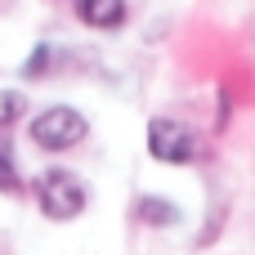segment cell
I'll use <instances>...</instances> for the list:
<instances>
[{"label": "cell", "instance_id": "cell-1", "mask_svg": "<svg viewBox=\"0 0 255 255\" xmlns=\"http://www.w3.org/2000/svg\"><path fill=\"white\" fill-rule=\"evenodd\" d=\"M36 206H40L45 220L67 224V220L85 215V206H90V184H85L81 175H72V170H45V175H36Z\"/></svg>", "mask_w": 255, "mask_h": 255}, {"label": "cell", "instance_id": "cell-7", "mask_svg": "<svg viewBox=\"0 0 255 255\" xmlns=\"http://www.w3.org/2000/svg\"><path fill=\"white\" fill-rule=\"evenodd\" d=\"M18 188H22V179H18V166H13L9 148H0V193H18Z\"/></svg>", "mask_w": 255, "mask_h": 255}, {"label": "cell", "instance_id": "cell-2", "mask_svg": "<svg viewBox=\"0 0 255 255\" xmlns=\"http://www.w3.org/2000/svg\"><path fill=\"white\" fill-rule=\"evenodd\" d=\"M206 143L193 126L175 121V117H152L148 121V157L161 161V166H193L202 161Z\"/></svg>", "mask_w": 255, "mask_h": 255}, {"label": "cell", "instance_id": "cell-3", "mask_svg": "<svg viewBox=\"0 0 255 255\" xmlns=\"http://www.w3.org/2000/svg\"><path fill=\"white\" fill-rule=\"evenodd\" d=\"M31 143L40 148V152H67V148H76L85 134H90V121L76 112V108H67V103H54V108H45V112H36L31 117Z\"/></svg>", "mask_w": 255, "mask_h": 255}, {"label": "cell", "instance_id": "cell-5", "mask_svg": "<svg viewBox=\"0 0 255 255\" xmlns=\"http://www.w3.org/2000/svg\"><path fill=\"white\" fill-rule=\"evenodd\" d=\"M134 215H139L143 224H152V229H175V224L184 220V211H179L170 197H157V193H143V197L134 202Z\"/></svg>", "mask_w": 255, "mask_h": 255}, {"label": "cell", "instance_id": "cell-4", "mask_svg": "<svg viewBox=\"0 0 255 255\" xmlns=\"http://www.w3.org/2000/svg\"><path fill=\"white\" fill-rule=\"evenodd\" d=\"M76 18L94 31H117V27H126L130 4L126 0H76Z\"/></svg>", "mask_w": 255, "mask_h": 255}, {"label": "cell", "instance_id": "cell-8", "mask_svg": "<svg viewBox=\"0 0 255 255\" xmlns=\"http://www.w3.org/2000/svg\"><path fill=\"white\" fill-rule=\"evenodd\" d=\"M45 63H49V45H40V49H36V54L22 63V76H45V72H49Z\"/></svg>", "mask_w": 255, "mask_h": 255}, {"label": "cell", "instance_id": "cell-6", "mask_svg": "<svg viewBox=\"0 0 255 255\" xmlns=\"http://www.w3.org/2000/svg\"><path fill=\"white\" fill-rule=\"evenodd\" d=\"M22 108H27V99H22L18 90H0V130H9V126L22 117Z\"/></svg>", "mask_w": 255, "mask_h": 255}]
</instances>
